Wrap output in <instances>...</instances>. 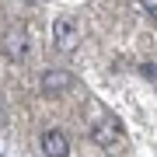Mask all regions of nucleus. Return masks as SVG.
I'll return each instance as SVG.
<instances>
[{
    "label": "nucleus",
    "instance_id": "obj_5",
    "mask_svg": "<svg viewBox=\"0 0 157 157\" xmlns=\"http://www.w3.org/2000/svg\"><path fill=\"white\" fill-rule=\"evenodd\" d=\"M91 136H94V143H98V147L115 143V140H119V126H115V119H112V122H101V126H98Z\"/></svg>",
    "mask_w": 157,
    "mask_h": 157
},
{
    "label": "nucleus",
    "instance_id": "obj_6",
    "mask_svg": "<svg viewBox=\"0 0 157 157\" xmlns=\"http://www.w3.org/2000/svg\"><path fill=\"white\" fill-rule=\"evenodd\" d=\"M140 7H143V11H147V14H150L154 21H157V0H140Z\"/></svg>",
    "mask_w": 157,
    "mask_h": 157
},
{
    "label": "nucleus",
    "instance_id": "obj_4",
    "mask_svg": "<svg viewBox=\"0 0 157 157\" xmlns=\"http://www.w3.org/2000/svg\"><path fill=\"white\" fill-rule=\"evenodd\" d=\"M39 143H42L45 157H70V143H67V136H63L59 129H45Z\"/></svg>",
    "mask_w": 157,
    "mask_h": 157
},
{
    "label": "nucleus",
    "instance_id": "obj_1",
    "mask_svg": "<svg viewBox=\"0 0 157 157\" xmlns=\"http://www.w3.org/2000/svg\"><path fill=\"white\" fill-rule=\"evenodd\" d=\"M52 42H56L59 52H73V49H77V42H80V25L73 21L70 14L56 17V21H52Z\"/></svg>",
    "mask_w": 157,
    "mask_h": 157
},
{
    "label": "nucleus",
    "instance_id": "obj_3",
    "mask_svg": "<svg viewBox=\"0 0 157 157\" xmlns=\"http://www.w3.org/2000/svg\"><path fill=\"white\" fill-rule=\"evenodd\" d=\"M73 84H77V80H73L70 70H45L42 80H39V87H42L45 98H59V94H67Z\"/></svg>",
    "mask_w": 157,
    "mask_h": 157
},
{
    "label": "nucleus",
    "instance_id": "obj_2",
    "mask_svg": "<svg viewBox=\"0 0 157 157\" xmlns=\"http://www.w3.org/2000/svg\"><path fill=\"white\" fill-rule=\"evenodd\" d=\"M0 52H4L7 59L21 63L25 56H28V32H25V28H17V25H11V28L0 35Z\"/></svg>",
    "mask_w": 157,
    "mask_h": 157
}]
</instances>
